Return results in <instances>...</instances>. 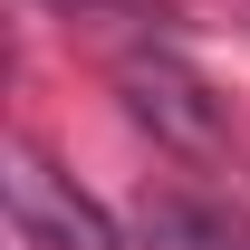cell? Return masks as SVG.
<instances>
[{
    "instance_id": "3957f363",
    "label": "cell",
    "mask_w": 250,
    "mask_h": 250,
    "mask_svg": "<svg viewBox=\"0 0 250 250\" xmlns=\"http://www.w3.org/2000/svg\"><path fill=\"white\" fill-rule=\"evenodd\" d=\"M145 231H154L164 250H250V221L212 212V202H183V192L145 202Z\"/></svg>"
},
{
    "instance_id": "6da1fadb",
    "label": "cell",
    "mask_w": 250,
    "mask_h": 250,
    "mask_svg": "<svg viewBox=\"0 0 250 250\" xmlns=\"http://www.w3.org/2000/svg\"><path fill=\"white\" fill-rule=\"evenodd\" d=\"M10 221H20L29 250H125L116 221L96 212V202L67 183L39 145H10Z\"/></svg>"
},
{
    "instance_id": "7a4b0ae2",
    "label": "cell",
    "mask_w": 250,
    "mask_h": 250,
    "mask_svg": "<svg viewBox=\"0 0 250 250\" xmlns=\"http://www.w3.org/2000/svg\"><path fill=\"white\" fill-rule=\"evenodd\" d=\"M125 106H135V125H154L173 154H221V96L192 77L183 58H125Z\"/></svg>"
}]
</instances>
